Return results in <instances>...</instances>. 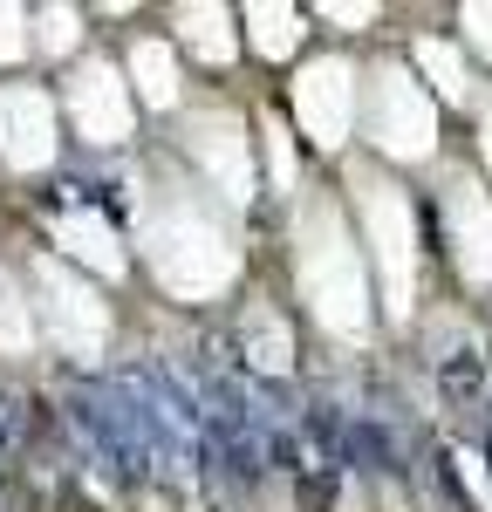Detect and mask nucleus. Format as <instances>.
I'll return each mask as SVG.
<instances>
[{
    "label": "nucleus",
    "instance_id": "obj_2",
    "mask_svg": "<svg viewBox=\"0 0 492 512\" xmlns=\"http://www.w3.org/2000/svg\"><path fill=\"white\" fill-rule=\"evenodd\" d=\"M438 390H445L451 410H479V403H486V355L479 349L438 355Z\"/></svg>",
    "mask_w": 492,
    "mask_h": 512
},
{
    "label": "nucleus",
    "instance_id": "obj_1",
    "mask_svg": "<svg viewBox=\"0 0 492 512\" xmlns=\"http://www.w3.org/2000/svg\"><path fill=\"white\" fill-rule=\"evenodd\" d=\"M342 465H356L369 478L404 472V451H397V431L383 417H349V444H342Z\"/></svg>",
    "mask_w": 492,
    "mask_h": 512
},
{
    "label": "nucleus",
    "instance_id": "obj_4",
    "mask_svg": "<svg viewBox=\"0 0 492 512\" xmlns=\"http://www.w3.org/2000/svg\"><path fill=\"white\" fill-rule=\"evenodd\" d=\"M287 492H294V512H342V472L335 465H308Z\"/></svg>",
    "mask_w": 492,
    "mask_h": 512
},
{
    "label": "nucleus",
    "instance_id": "obj_6",
    "mask_svg": "<svg viewBox=\"0 0 492 512\" xmlns=\"http://www.w3.org/2000/svg\"><path fill=\"white\" fill-rule=\"evenodd\" d=\"M260 458L274 465V472H287V485L308 472V451H301V431H287V424H274V431H260Z\"/></svg>",
    "mask_w": 492,
    "mask_h": 512
},
{
    "label": "nucleus",
    "instance_id": "obj_3",
    "mask_svg": "<svg viewBox=\"0 0 492 512\" xmlns=\"http://www.w3.org/2000/svg\"><path fill=\"white\" fill-rule=\"evenodd\" d=\"M301 437L315 444V458L342 472V444H349V417L335 403H301Z\"/></svg>",
    "mask_w": 492,
    "mask_h": 512
},
{
    "label": "nucleus",
    "instance_id": "obj_5",
    "mask_svg": "<svg viewBox=\"0 0 492 512\" xmlns=\"http://www.w3.org/2000/svg\"><path fill=\"white\" fill-rule=\"evenodd\" d=\"M424 485H431L438 512H472L465 485H458V465H451V451H431V458H424Z\"/></svg>",
    "mask_w": 492,
    "mask_h": 512
}]
</instances>
